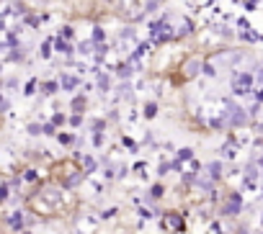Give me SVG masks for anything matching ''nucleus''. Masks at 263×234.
Here are the masks:
<instances>
[{"label":"nucleus","mask_w":263,"mask_h":234,"mask_svg":"<svg viewBox=\"0 0 263 234\" xmlns=\"http://www.w3.org/2000/svg\"><path fill=\"white\" fill-rule=\"evenodd\" d=\"M240 211V196H230V203L224 206V214H230V216H235Z\"/></svg>","instance_id":"1"},{"label":"nucleus","mask_w":263,"mask_h":234,"mask_svg":"<svg viewBox=\"0 0 263 234\" xmlns=\"http://www.w3.org/2000/svg\"><path fill=\"white\" fill-rule=\"evenodd\" d=\"M160 196H163V188L155 185V188H153V198H160Z\"/></svg>","instance_id":"2"},{"label":"nucleus","mask_w":263,"mask_h":234,"mask_svg":"<svg viewBox=\"0 0 263 234\" xmlns=\"http://www.w3.org/2000/svg\"><path fill=\"white\" fill-rule=\"evenodd\" d=\"M209 170H212V175H214V178H219V165H217V162H214Z\"/></svg>","instance_id":"3"},{"label":"nucleus","mask_w":263,"mask_h":234,"mask_svg":"<svg viewBox=\"0 0 263 234\" xmlns=\"http://www.w3.org/2000/svg\"><path fill=\"white\" fill-rule=\"evenodd\" d=\"M54 88H57L54 82H47V85H44V90H47V93H54Z\"/></svg>","instance_id":"4"},{"label":"nucleus","mask_w":263,"mask_h":234,"mask_svg":"<svg viewBox=\"0 0 263 234\" xmlns=\"http://www.w3.org/2000/svg\"><path fill=\"white\" fill-rule=\"evenodd\" d=\"M60 142H62V144H70V142H72V137H67V134H62V137H60Z\"/></svg>","instance_id":"5"}]
</instances>
